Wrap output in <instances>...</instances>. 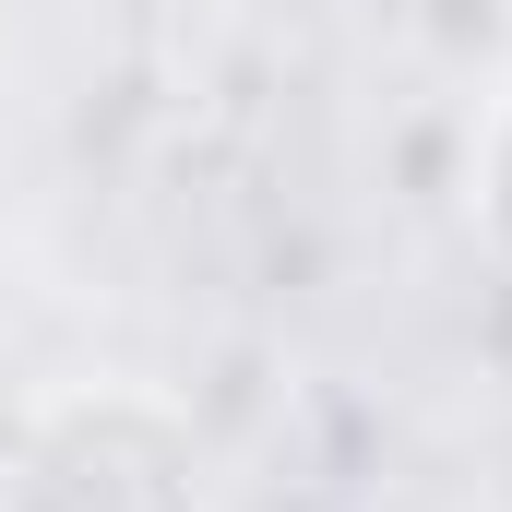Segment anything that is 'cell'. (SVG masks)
I'll return each mask as SVG.
<instances>
[{"label": "cell", "mask_w": 512, "mask_h": 512, "mask_svg": "<svg viewBox=\"0 0 512 512\" xmlns=\"http://www.w3.org/2000/svg\"><path fill=\"white\" fill-rule=\"evenodd\" d=\"M489 227H501V251H512V120H501V143H489Z\"/></svg>", "instance_id": "obj_1"}]
</instances>
